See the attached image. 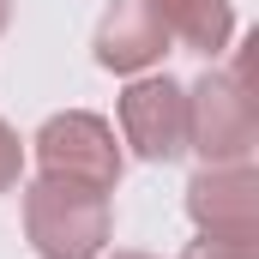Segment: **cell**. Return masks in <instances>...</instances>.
Here are the masks:
<instances>
[{
	"label": "cell",
	"mask_w": 259,
	"mask_h": 259,
	"mask_svg": "<svg viewBox=\"0 0 259 259\" xmlns=\"http://www.w3.org/2000/svg\"><path fill=\"white\" fill-rule=\"evenodd\" d=\"M115 259H157V253H115Z\"/></svg>",
	"instance_id": "8fae6325"
},
{
	"label": "cell",
	"mask_w": 259,
	"mask_h": 259,
	"mask_svg": "<svg viewBox=\"0 0 259 259\" xmlns=\"http://www.w3.org/2000/svg\"><path fill=\"white\" fill-rule=\"evenodd\" d=\"M181 259H259V241H235V235H199L187 241Z\"/></svg>",
	"instance_id": "ba28073f"
},
{
	"label": "cell",
	"mask_w": 259,
	"mask_h": 259,
	"mask_svg": "<svg viewBox=\"0 0 259 259\" xmlns=\"http://www.w3.org/2000/svg\"><path fill=\"white\" fill-rule=\"evenodd\" d=\"M18 175H24V145H18V133L0 121V193H12Z\"/></svg>",
	"instance_id": "9c48e42d"
},
{
	"label": "cell",
	"mask_w": 259,
	"mask_h": 259,
	"mask_svg": "<svg viewBox=\"0 0 259 259\" xmlns=\"http://www.w3.org/2000/svg\"><path fill=\"white\" fill-rule=\"evenodd\" d=\"M30 145H36V169L49 181L97 187V193H115V181H121V145L103 115H84V109L49 115Z\"/></svg>",
	"instance_id": "3957f363"
},
{
	"label": "cell",
	"mask_w": 259,
	"mask_h": 259,
	"mask_svg": "<svg viewBox=\"0 0 259 259\" xmlns=\"http://www.w3.org/2000/svg\"><path fill=\"white\" fill-rule=\"evenodd\" d=\"M6 12H12V0H0V30H6Z\"/></svg>",
	"instance_id": "30bf717a"
},
{
	"label": "cell",
	"mask_w": 259,
	"mask_h": 259,
	"mask_svg": "<svg viewBox=\"0 0 259 259\" xmlns=\"http://www.w3.org/2000/svg\"><path fill=\"white\" fill-rule=\"evenodd\" d=\"M121 133H127L133 157L175 163L187 151V91L175 78H133L121 97Z\"/></svg>",
	"instance_id": "277c9868"
},
{
	"label": "cell",
	"mask_w": 259,
	"mask_h": 259,
	"mask_svg": "<svg viewBox=\"0 0 259 259\" xmlns=\"http://www.w3.org/2000/svg\"><path fill=\"white\" fill-rule=\"evenodd\" d=\"M24 235L42 259H103L109 235H115L109 193L36 175L24 187Z\"/></svg>",
	"instance_id": "7a4b0ae2"
},
{
	"label": "cell",
	"mask_w": 259,
	"mask_h": 259,
	"mask_svg": "<svg viewBox=\"0 0 259 259\" xmlns=\"http://www.w3.org/2000/svg\"><path fill=\"white\" fill-rule=\"evenodd\" d=\"M163 49H169V30L157 0H115L97 24V61L109 72H145L163 61Z\"/></svg>",
	"instance_id": "8992f818"
},
{
	"label": "cell",
	"mask_w": 259,
	"mask_h": 259,
	"mask_svg": "<svg viewBox=\"0 0 259 259\" xmlns=\"http://www.w3.org/2000/svg\"><path fill=\"white\" fill-rule=\"evenodd\" d=\"M187 217L199 223V235L259 241V175L247 163H205L187 181Z\"/></svg>",
	"instance_id": "5b68a950"
},
{
	"label": "cell",
	"mask_w": 259,
	"mask_h": 259,
	"mask_svg": "<svg viewBox=\"0 0 259 259\" xmlns=\"http://www.w3.org/2000/svg\"><path fill=\"white\" fill-rule=\"evenodd\" d=\"M253 55L241 49L229 72H199L187 91V151L205 163H247L259 145V103H253Z\"/></svg>",
	"instance_id": "6da1fadb"
},
{
	"label": "cell",
	"mask_w": 259,
	"mask_h": 259,
	"mask_svg": "<svg viewBox=\"0 0 259 259\" xmlns=\"http://www.w3.org/2000/svg\"><path fill=\"white\" fill-rule=\"evenodd\" d=\"M163 30L175 42H187L193 55H223L235 36V6L229 0H157Z\"/></svg>",
	"instance_id": "52a82bcc"
}]
</instances>
